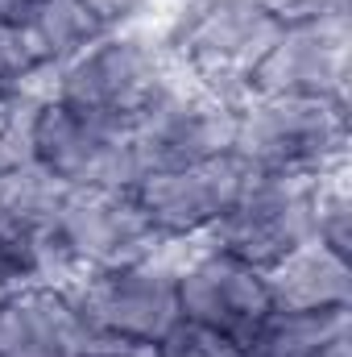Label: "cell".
<instances>
[{
	"mask_svg": "<svg viewBox=\"0 0 352 357\" xmlns=\"http://www.w3.org/2000/svg\"><path fill=\"white\" fill-rule=\"evenodd\" d=\"M42 91H17L0 96V175L33 162V133L42 112Z\"/></svg>",
	"mask_w": 352,
	"mask_h": 357,
	"instance_id": "ffe728a7",
	"label": "cell"
},
{
	"mask_svg": "<svg viewBox=\"0 0 352 357\" xmlns=\"http://www.w3.org/2000/svg\"><path fill=\"white\" fill-rule=\"evenodd\" d=\"M186 258H175V241H166L150 262L116 270H79L75 278L63 282V291L91 333L162 341L182 320L178 316V266Z\"/></svg>",
	"mask_w": 352,
	"mask_h": 357,
	"instance_id": "3957f363",
	"label": "cell"
},
{
	"mask_svg": "<svg viewBox=\"0 0 352 357\" xmlns=\"http://www.w3.org/2000/svg\"><path fill=\"white\" fill-rule=\"evenodd\" d=\"M0 299H4V295H0Z\"/></svg>",
	"mask_w": 352,
	"mask_h": 357,
	"instance_id": "4316f807",
	"label": "cell"
},
{
	"mask_svg": "<svg viewBox=\"0 0 352 357\" xmlns=\"http://www.w3.org/2000/svg\"><path fill=\"white\" fill-rule=\"evenodd\" d=\"M38 4H42V0H0V21H8V25H25V21L38 13Z\"/></svg>",
	"mask_w": 352,
	"mask_h": 357,
	"instance_id": "d4e9b609",
	"label": "cell"
},
{
	"mask_svg": "<svg viewBox=\"0 0 352 357\" xmlns=\"http://www.w3.org/2000/svg\"><path fill=\"white\" fill-rule=\"evenodd\" d=\"M265 287H269V303L278 312L352 307V258L311 237L265 270Z\"/></svg>",
	"mask_w": 352,
	"mask_h": 357,
	"instance_id": "4fadbf2b",
	"label": "cell"
},
{
	"mask_svg": "<svg viewBox=\"0 0 352 357\" xmlns=\"http://www.w3.org/2000/svg\"><path fill=\"white\" fill-rule=\"evenodd\" d=\"M269 312L273 303H269L265 270H253L249 262L220 254L203 241L178 266V316L228 337L241 349Z\"/></svg>",
	"mask_w": 352,
	"mask_h": 357,
	"instance_id": "9c48e42d",
	"label": "cell"
},
{
	"mask_svg": "<svg viewBox=\"0 0 352 357\" xmlns=\"http://www.w3.org/2000/svg\"><path fill=\"white\" fill-rule=\"evenodd\" d=\"M315 357H352V333L349 337H340V341H332L328 349H319Z\"/></svg>",
	"mask_w": 352,
	"mask_h": 357,
	"instance_id": "484cf974",
	"label": "cell"
},
{
	"mask_svg": "<svg viewBox=\"0 0 352 357\" xmlns=\"http://www.w3.org/2000/svg\"><path fill=\"white\" fill-rule=\"evenodd\" d=\"M83 357H162L158 341H133V337H108V333H91Z\"/></svg>",
	"mask_w": 352,
	"mask_h": 357,
	"instance_id": "603a6c76",
	"label": "cell"
},
{
	"mask_svg": "<svg viewBox=\"0 0 352 357\" xmlns=\"http://www.w3.org/2000/svg\"><path fill=\"white\" fill-rule=\"evenodd\" d=\"M232 154L253 175L315 178L349 162V100L245 96L237 104Z\"/></svg>",
	"mask_w": 352,
	"mask_h": 357,
	"instance_id": "6da1fadb",
	"label": "cell"
},
{
	"mask_svg": "<svg viewBox=\"0 0 352 357\" xmlns=\"http://www.w3.org/2000/svg\"><path fill=\"white\" fill-rule=\"evenodd\" d=\"M91 328L54 282L17 287L0 299V357H83Z\"/></svg>",
	"mask_w": 352,
	"mask_h": 357,
	"instance_id": "7c38bea8",
	"label": "cell"
},
{
	"mask_svg": "<svg viewBox=\"0 0 352 357\" xmlns=\"http://www.w3.org/2000/svg\"><path fill=\"white\" fill-rule=\"evenodd\" d=\"M54 278H75L58 241L50 233H33L0 212V295H8L17 287H33V282H54Z\"/></svg>",
	"mask_w": 352,
	"mask_h": 357,
	"instance_id": "9a60e30c",
	"label": "cell"
},
{
	"mask_svg": "<svg viewBox=\"0 0 352 357\" xmlns=\"http://www.w3.org/2000/svg\"><path fill=\"white\" fill-rule=\"evenodd\" d=\"M50 59L42 50V42L33 38L29 25H8L0 21V96H17V91H38L33 79L50 75ZM46 96V91H42Z\"/></svg>",
	"mask_w": 352,
	"mask_h": 357,
	"instance_id": "d6986e66",
	"label": "cell"
},
{
	"mask_svg": "<svg viewBox=\"0 0 352 357\" xmlns=\"http://www.w3.org/2000/svg\"><path fill=\"white\" fill-rule=\"evenodd\" d=\"M145 4H150V0H83V8L95 17V25H99L104 33H120Z\"/></svg>",
	"mask_w": 352,
	"mask_h": 357,
	"instance_id": "cb8c5ba5",
	"label": "cell"
},
{
	"mask_svg": "<svg viewBox=\"0 0 352 357\" xmlns=\"http://www.w3.org/2000/svg\"><path fill=\"white\" fill-rule=\"evenodd\" d=\"M282 25L253 0H195L170 33V63L191 84L241 104Z\"/></svg>",
	"mask_w": 352,
	"mask_h": 357,
	"instance_id": "7a4b0ae2",
	"label": "cell"
},
{
	"mask_svg": "<svg viewBox=\"0 0 352 357\" xmlns=\"http://www.w3.org/2000/svg\"><path fill=\"white\" fill-rule=\"evenodd\" d=\"M25 25H29L33 38L42 42L50 67L75 59L83 46H91L95 38H104V29L95 25V17L83 8V0H42L38 13H33Z\"/></svg>",
	"mask_w": 352,
	"mask_h": 357,
	"instance_id": "e0dca14e",
	"label": "cell"
},
{
	"mask_svg": "<svg viewBox=\"0 0 352 357\" xmlns=\"http://www.w3.org/2000/svg\"><path fill=\"white\" fill-rule=\"evenodd\" d=\"M311 229L315 241L352 258V191H349V162L332 167L311 178Z\"/></svg>",
	"mask_w": 352,
	"mask_h": 357,
	"instance_id": "ac0fdd59",
	"label": "cell"
},
{
	"mask_svg": "<svg viewBox=\"0 0 352 357\" xmlns=\"http://www.w3.org/2000/svg\"><path fill=\"white\" fill-rule=\"evenodd\" d=\"M129 137H133V154H137L141 175L191 167V162H203V158L232 150L237 104L211 96L207 88L191 84L182 71H175L170 84L129 125Z\"/></svg>",
	"mask_w": 352,
	"mask_h": 357,
	"instance_id": "5b68a950",
	"label": "cell"
},
{
	"mask_svg": "<svg viewBox=\"0 0 352 357\" xmlns=\"http://www.w3.org/2000/svg\"><path fill=\"white\" fill-rule=\"evenodd\" d=\"M33 162H42L67 187H137L141 183V167H137L125 121L95 116L50 96L42 100V112H38Z\"/></svg>",
	"mask_w": 352,
	"mask_h": 357,
	"instance_id": "ba28073f",
	"label": "cell"
},
{
	"mask_svg": "<svg viewBox=\"0 0 352 357\" xmlns=\"http://www.w3.org/2000/svg\"><path fill=\"white\" fill-rule=\"evenodd\" d=\"M249 175L253 171L228 150V154H216L191 167L141 175L133 191L166 241H199L228 212V204L241 195Z\"/></svg>",
	"mask_w": 352,
	"mask_h": 357,
	"instance_id": "8fae6325",
	"label": "cell"
},
{
	"mask_svg": "<svg viewBox=\"0 0 352 357\" xmlns=\"http://www.w3.org/2000/svg\"><path fill=\"white\" fill-rule=\"evenodd\" d=\"M349 13L282 25L278 42L262 59L249 96H328L349 100Z\"/></svg>",
	"mask_w": 352,
	"mask_h": 357,
	"instance_id": "30bf717a",
	"label": "cell"
},
{
	"mask_svg": "<svg viewBox=\"0 0 352 357\" xmlns=\"http://www.w3.org/2000/svg\"><path fill=\"white\" fill-rule=\"evenodd\" d=\"M158 354L162 357H245L241 345H232L228 337H220L211 328H199L191 320H178L175 328L158 341Z\"/></svg>",
	"mask_w": 352,
	"mask_h": 357,
	"instance_id": "44dd1931",
	"label": "cell"
},
{
	"mask_svg": "<svg viewBox=\"0 0 352 357\" xmlns=\"http://www.w3.org/2000/svg\"><path fill=\"white\" fill-rule=\"evenodd\" d=\"M54 241L75 274L137 266L166 245L133 187H71L54 225Z\"/></svg>",
	"mask_w": 352,
	"mask_h": 357,
	"instance_id": "8992f818",
	"label": "cell"
},
{
	"mask_svg": "<svg viewBox=\"0 0 352 357\" xmlns=\"http://www.w3.org/2000/svg\"><path fill=\"white\" fill-rule=\"evenodd\" d=\"M67 195H71V187L58 175H50L42 162H25V167L0 175V212L33 233L54 237V225H58Z\"/></svg>",
	"mask_w": 352,
	"mask_h": 357,
	"instance_id": "2e32d148",
	"label": "cell"
},
{
	"mask_svg": "<svg viewBox=\"0 0 352 357\" xmlns=\"http://www.w3.org/2000/svg\"><path fill=\"white\" fill-rule=\"evenodd\" d=\"M265 8L278 25H294V21H315V17H332V13H349V0H253Z\"/></svg>",
	"mask_w": 352,
	"mask_h": 357,
	"instance_id": "7402d4cb",
	"label": "cell"
},
{
	"mask_svg": "<svg viewBox=\"0 0 352 357\" xmlns=\"http://www.w3.org/2000/svg\"><path fill=\"white\" fill-rule=\"evenodd\" d=\"M170 75H175V63L166 50L150 46L141 33L120 29V33L95 38L75 59L58 63L46 96L95 116L133 125L141 108L170 84Z\"/></svg>",
	"mask_w": 352,
	"mask_h": 357,
	"instance_id": "277c9868",
	"label": "cell"
},
{
	"mask_svg": "<svg viewBox=\"0 0 352 357\" xmlns=\"http://www.w3.org/2000/svg\"><path fill=\"white\" fill-rule=\"evenodd\" d=\"M352 333V307L328 312H269L257 333L245 341V357H315L332 341Z\"/></svg>",
	"mask_w": 352,
	"mask_h": 357,
	"instance_id": "5bb4252c",
	"label": "cell"
},
{
	"mask_svg": "<svg viewBox=\"0 0 352 357\" xmlns=\"http://www.w3.org/2000/svg\"><path fill=\"white\" fill-rule=\"evenodd\" d=\"M311 237V178L249 175L228 212L199 241L249 262L253 270H269Z\"/></svg>",
	"mask_w": 352,
	"mask_h": 357,
	"instance_id": "52a82bcc",
	"label": "cell"
}]
</instances>
